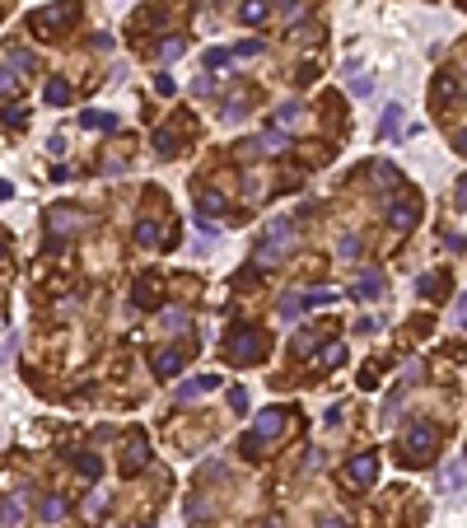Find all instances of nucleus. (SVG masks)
I'll return each mask as SVG.
<instances>
[{
	"label": "nucleus",
	"mask_w": 467,
	"mask_h": 528,
	"mask_svg": "<svg viewBox=\"0 0 467 528\" xmlns=\"http://www.w3.org/2000/svg\"><path fill=\"white\" fill-rule=\"evenodd\" d=\"M294 243H299V225L286 220V215H276V220L266 225V243H257V266H276L281 253H290Z\"/></svg>",
	"instance_id": "1"
},
{
	"label": "nucleus",
	"mask_w": 467,
	"mask_h": 528,
	"mask_svg": "<svg viewBox=\"0 0 467 528\" xmlns=\"http://www.w3.org/2000/svg\"><path fill=\"white\" fill-rule=\"evenodd\" d=\"M266 355V332L257 327H238L233 337H225V360L229 365H257Z\"/></svg>",
	"instance_id": "2"
},
{
	"label": "nucleus",
	"mask_w": 467,
	"mask_h": 528,
	"mask_svg": "<svg viewBox=\"0 0 467 528\" xmlns=\"http://www.w3.org/2000/svg\"><path fill=\"white\" fill-rule=\"evenodd\" d=\"M435 444H440V430L430 421H416L412 430H407V453H402V458H407V463H425Z\"/></svg>",
	"instance_id": "3"
},
{
	"label": "nucleus",
	"mask_w": 467,
	"mask_h": 528,
	"mask_svg": "<svg viewBox=\"0 0 467 528\" xmlns=\"http://www.w3.org/2000/svg\"><path fill=\"white\" fill-rule=\"evenodd\" d=\"M71 19H79V5L75 0H61V5L38 10V14H33V28H38V33H56V28H66Z\"/></svg>",
	"instance_id": "4"
},
{
	"label": "nucleus",
	"mask_w": 467,
	"mask_h": 528,
	"mask_svg": "<svg viewBox=\"0 0 467 528\" xmlns=\"http://www.w3.org/2000/svg\"><path fill=\"white\" fill-rule=\"evenodd\" d=\"M238 150H243V155H286L290 140H286V131H262V136H253V140H243Z\"/></svg>",
	"instance_id": "5"
},
{
	"label": "nucleus",
	"mask_w": 467,
	"mask_h": 528,
	"mask_svg": "<svg viewBox=\"0 0 467 528\" xmlns=\"http://www.w3.org/2000/svg\"><path fill=\"white\" fill-rule=\"evenodd\" d=\"M346 477H351V486H369V481L379 477V458H374V453L351 458V463H346Z\"/></svg>",
	"instance_id": "6"
},
{
	"label": "nucleus",
	"mask_w": 467,
	"mask_h": 528,
	"mask_svg": "<svg viewBox=\"0 0 467 528\" xmlns=\"http://www.w3.org/2000/svg\"><path fill=\"white\" fill-rule=\"evenodd\" d=\"M24 514H28L24 491H14V496L0 501V528H24Z\"/></svg>",
	"instance_id": "7"
},
{
	"label": "nucleus",
	"mask_w": 467,
	"mask_h": 528,
	"mask_svg": "<svg viewBox=\"0 0 467 528\" xmlns=\"http://www.w3.org/2000/svg\"><path fill=\"white\" fill-rule=\"evenodd\" d=\"M61 519H66V496H42V501H38V524L56 528Z\"/></svg>",
	"instance_id": "8"
},
{
	"label": "nucleus",
	"mask_w": 467,
	"mask_h": 528,
	"mask_svg": "<svg viewBox=\"0 0 467 528\" xmlns=\"http://www.w3.org/2000/svg\"><path fill=\"white\" fill-rule=\"evenodd\" d=\"M281 430H286V412H281V407H266V412L257 416V430H253V435H262V440H276Z\"/></svg>",
	"instance_id": "9"
},
{
	"label": "nucleus",
	"mask_w": 467,
	"mask_h": 528,
	"mask_svg": "<svg viewBox=\"0 0 467 528\" xmlns=\"http://www.w3.org/2000/svg\"><path fill=\"white\" fill-rule=\"evenodd\" d=\"M215 384H220V374H201V379H187V384H178V402H192V397L210 393Z\"/></svg>",
	"instance_id": "10"
},
{
	"label": "nucleus",
	"mask_w": 467,
	"mask_h": 528,
	"mask_svg": "<svg viewBox=\"0 0 467 528\" xmlns=\"http://www.w3.org/2000/svg\"><path fill=\"white\" fill-rule=\"evenodd\" d=\"M136 243H140V248H159V243H173V234H159L155 220H140V225H136Z\"/></svg>",
	"instance_id": "11"
},
{
	"label": "nucleus",
	"mask_w": 467,
	"mask_h": 528,
	"mask_svg": "<svg viewBox=\"0 0 467 528\" xmlns=\"http://www.w3.org/2000/svg\"><path fill=\"white\" fill-rule=\"evenodd\" d=\"M47 220H52V238L75 234V211H71V206H52V211H47Z\"/></svg>",
	"instance_id": "12"
},
{
	"label": "nucleus",
	"mask_w": 467,
	"mask_h": 528,
	"mask_svg": "<svg viewBox=\"0 0 467 528\" xmlns=\"http://www.w3.org/2000/svg\"><path fill=\"white\" fill-rule=\"evenodd\" d=\"M379 290H383V276H379V271H364L360 281L351 286V294H355V299H374Z\"/></svg>",
	"instance_id": "13"
},
{
	"label": "nucleus",
	"mask_w": 467,
	"mask_h": 528,
	"mask_svg": "<svg viewBox=\"0 0 467 528\" xmlns=\"http://www.w3.org/2000/svg\"><path fill=\"white\" fill-rule=\"evenodd\" d=\"M388 225L392 229H412L416 225V201H397V206L388 211Z\"/></svg>",
	"instance_id": "14"
},
{
	"label": "nucleus",
	"mask_w": 467,
	"mask_h": 528,
	"mask_svg": "<svg viewBox=\"0 0 467 528\" xmlns=\"http://www.w3.org/2000/svg\"><path fill=\"white\" fill-rule=\"evenodd\" d=\"M145 458H150V449H145V435L136 430V435H131V453H127V463H122V473H136Z\"/></svg>",
	"instance_id": "15"
},
{
	"label": "nucleus",
	"mask_w": 467,
	"mask_h": 528,
	"mask_svg": "<svg viewBox=\"0 0 467 528\" xmlns=\"http://www.w3.org/2000/svg\"><path fill=\"white\" fill-rule=\"evenodd\" d=\"M79 127H89V131H117V117L112 112H79Z\"/></svg>",
	"instance_id": "16"
},
{
	"label": "nucleus",
	"mask_w": 467,
	"mask_h": 528,
	"mask_svg": "<svg viewBox=\"0 0 467 528\" xmlns=\"http://www.w3.org/2000/svg\"><path fill=\"white\" fill-rule=\"evenodd\" d=\"M178 370H182V355H178V351H159V355H155V374H159V379H173Z\"/></svg>",
	"instance_id": "17"
},
{
	"label": "nucleus",
	"mask_w": 467,
	"mask_h": 528,
	"mask_svg": "<svg viewBox=\"0 0 467 528\" xmlns=\"http://www.w3.org/2000/svg\"><path fill=\"white\" fill-rule=\"evenodd\" d=\"M299 122H304V103H286L281 112H276V127H281V131L299 127Z\"/></svg>",
	"instance_id": "18"
},
{
	"label": "nucleus",
	"mask_w": 467,
	"mask_h": 528,
	"mask_svg": "<svg viewBox=\"0 0 467 528\" xmlns=\"http://www.w3.org/2000/svg\"><path fill=\"white\" fill-rule=\"evenodd\" d=\"M42 99H47V103H71V84H66V79H47V89H42Z\"/></svg>",
	"instance_id": "19"
},
{
	"label": "nucleus",
	"mask_w": 467,
	"mask_h": 528,
	"mask_svg": "<svg viewBox=\"0 0 467 528\" xmlns=\"http://www.w3.org/2000/svg\"><path fill=\"white\" fill-rule=\"evenodd\" d=\"M397 127H402V103H388L383 108V127H379V136H392Z\"/></svg>",
	"instance_id": "20"
},
{
	"label": "nucleus",
	"mask_w": 467,
	"mask_h": 528,
	"mask_svg": "<svg viewBox=\"0 0 467 528\" xmlns=\"http://www.w3.org/2000/svg\"><path fill=\"white\" fill-rule=\"evenodd\" d=\"M220 117H225L229 127H238V122L248 117V103H243V99H229V103H225V112H220Z\"/></svg>",
	"instance_id": "21"
},
{
	"label": "nucleus",
	"mask_w": 467,
	"mask_h": 528,
	"mask_svg": "<svg viewBox=\"0 0 467 528\" xmlns=\"http://www.w3.org/2000/svg\"><path fill=\"white\" fill-rule=\"evenodd\" d=\"M206 514H210V505L201 501V496H192V501H187V519H192V524H197V528L206 524Z\"/></svg>",
	"instance_id": "22"
},
{
	"label": "nucleus",
	"mask_w": 467,
	"mask_h": 528,
	"mask_svg": "<svg viewBox=\"0 0 467 528\" xmlns=\"http://www.w3.org/2000/svg\"><path fill=\"white\" fill-rule=\"evenodd\" d=\"M197 206H201L206 215H220V211H225V197H220V192H201V197H197Z\"/></svg>",
	"instance_id": "23"
},
{
	"label": "nucleus",
	"mask_w": 467,
	"mask_h": 528,
	"mask_svg": "<svg viewBox=\"0 0 467 528\" xmlns=\"http://www.w3.org/2000/svg\"><path fill=\"white\" fill-rule=\"evenodd\" d=\"M299 299H304V309H323V304L337 299V290H309V294H299Z\"/></svg>",
	"instance_id": "24"
},
{
	"label": "nucleus",
	"mask_w": 467,
	"mask_h": 528,
	"mask_svg": "<svg viewBox=\"0 0 467 528\" xmlns=\"http://www.w3.org/2000/svg\"><path fill=\"white\" fill-rule=\"evenodd\" d=\"M238 14H243V24H262V19H266V5H262V0H248Z\"/></svg>",
	"instance_id": "25"
},
{
	"label": "nucleus",
	"mask_w": 467,
	"mask_h": 528,
	"mask_svg": "<svg viewBox=\"0 0 467 528\" xmlns=\"http://www.w3.org/2000/svg\"><path fill=\"white\" fill-rule=\"evenodd\" d=\"M173 145H178V136L168 131V127H159V131H155V150H159V155H173Z\"/></svg>",
	"instance_id": "26"
},
{
	"label": "nucleus",
	"mask_w": 467,
	"mask_h": 528,
	"mask_svg": "<svg viewBox=\"0 0 467 528\" xmlns=\"http://www.w3.org/2000/svg\"><path fill=\"white\" fill-rule=\"evenodd\" d=\"M318 360H323V365H341V360H346V346H341V342H327Z\"/></svg>",
	"instance_id": "27"
},
{
	"label": "nucleus",
	"mask_w": 467,
	"mask_h": 528,
	"mask_svg": "<svg viewBox=\"0 0 467 528\" xmlns=\"http://www.w3.org/2000/svg\"><path fill=\"white\" fill-rule=\"evenodd\" d=\"M75 468H79V477H89V481H94V477L103 473V463H99V458H94V453H84V458H79Z\"/></svg>",
	"instance_id": "28"
},
{
	"label": "nucleus",
	"mask_w": 467,
	"mask_h": 528,
	"mask_svg": "<svg viewBox=\"0 0 467 528\" xmlns=\"http://www.w3.org/2000/svg\"><path fill=\"white\" fill-rule=\"evenodd\" d=\"M360 253V234H341V243H337V257H355Z\"/></svg>",
	"instance_id": "29"
},
{
	"label": "nucleus",
	"mask_w": 467,
	"mask_h": 528,
	"mask_svg": "<svg viewBox=\"0 0 467 528\" xmlns=\"http://www.w3.org/2000/svg\"><path fill=\"white\" fill-rule=\"evenodd\" d=\"M238 449H243V458H257V453H262V435H253V430H248V435L238 440Z\"/></svg>",
	"instance_id": "30"
},
{
	"label": "nucleus",
	"mask_w": 467,
	"mask_h": 528,
	"mask_svg": "<svg viewBox=\"0 0 467 528\" xmlns=\"http://www.w3.org/2000/svg\"><path fill=\"white\" fill-rule=\"evenodd\" d=\"M187 52V42H182V38H168V42H159V56H164V61H173V56H182Z\"/></svg>",
	"instance_id": "31"
},
{
	"label": "nucleus",
	"mask_w": 467,
	"mask_h": 528,
	"mask_svg": "<svg viewBox=\"0 0 467 528\" xmlns=\"http://www.w3.org/2000/svg\"><path fill=\"white\" fill-rule=\"evenodd\" d=\"M299 314H304V299H299V294H290L286 304H281V318H290V323H294Z\"/></svg>",
	"instance_id": "32"
},
{
	"label": "nucleus",
	"mask_w": 467,
	"mask_h": 528,
	"mask_svg": "<svg viewBox=\"0 0 467 528\" xmlns=\"http://www.w3.org/2000/svg\"><path fill=\"white\" fill-rule=\"evenodd\" d=\"M257 52H262V42H257V38H248V42H238V47H233L229 56H238V61H248V56H257Z\"/></svg>",
	"instance_id": "33"
},
{
	"label": "nucleus",
	"mask_w": 467,
	"mask_h": 528,
	"mask_svg": "<svg viewBox=\"0 0 467 528\" xmlns=\"http://www.w3.org/2000/svg\"><path fill=\"white\" fill-rule=\"evenodd\" d=\"M220 66H229V52H225V47H210V52H206V71H220Z\"/></svg>",
	"instance_id": "34"
},
{
	"label": "nucleus",
	"mask_w": 467,
	"mask_h": 528,
	"mask_svg": "<svg viewBox=\"0 0 467 528\" xmlns=\"http://www.w3.org/2000/svg\"><path fill=\"white\" fill-rule=\"evenodd\" d=\"M313 346H318V332H299L294 337V355H309Z\"/></svg>",
	"instance_id": "35"
},
{
	"label": "nucleus",
	"mask_w": 467,
	"mask_h": 528,
	"mask_svg": "<svg viewBox=\"0 0 467 528\" xmlns=\"http://www.w3.org/2000/svg\"><path fill=\"white\" fill-rule=\"evenodd\" d=\"M136 304H140V309H145V304H159V299H155V286H150V281H140V286H136Z\"/></svg>",
	"instance_id": "36"
},
{
	"label": "nucleus",
	"mask_w": 467,
	"mask_h": 528,
	"mask_svg": "<svg viewBox=\"0 0 467 528\" xmlns=\"http://www.w3.org/2000/svg\"><path fill=\"white\" fill-rule=\"evenodd\" d=\"M14 66H19V71H38V56L24 52V47H14Z\"/></svg>",
	"instance_id": "37"
},
{
	"label": "nucleus",
	"mask_w": 467,
	"mask_h": 528,
	"mask_svg": "<svg viewBox=\"0 0 467 528\" xmlns=\"http://www.w3.org/2000/svg\"><path fill=\"white\" fill-rule=\"evenodd\" d=\"M449 491H458L463 486V458H453V468H449V481H444Z\"/></svg>",
	"instance_id": "38"
},
{
	"label": "nucleus",
	"mask_w": 467,
	"mask_h": 528,
	"mask_svg": "<svg viewBox=\"0 0 467 528\" xmlns=\"http://www.w3.org/2000/svg\"><path fill=\"white\" fill-rule=\"evenodd\" d=\"M229 407L233 412H248V393H243V388H229Z\"/></svg>",
	"instance_id": "39"
},
{
	"label": "nucleus",
	"mask_w": 467,
	"mask_h": 528,
	"mask_svg": "<svg viewBox=\"0 0 467 528\" xmlns=\"http://www.w3.org/2000/svg\"><path fill=\"white\" fill-rule=\"evenodd\" d=\"M5 122L10 127H24V108H5Z\"/></svg>",
	"instance_id": "40"
},
{
	"label": "nucleus",
	"mask_w": 467,
	"mask_h": 528,
	"mask_svg": "<svg viewBox=\"0 0 467 528\" xmlns=\"http://www.w3.org/2000/svg\"><path fill=\"white\" fill-rule=\"evenodd\" d=\"M416 290H420V294H435V290H440V281H435V276H420V286H416Z\"/></svg>",
	"instance_id": "41"
},
{
	"label": "nucleus",
	"mask_w": 467,
	"mask_h": 528,
	"mask_svg": "<svg viewBox=\"0 0 467 528\" xmlns=\"http://www.w3.org/2000/svg\"><path fill=\"white\" fill-rule=\"evenodd\" d=\"M0 94H14V75H10L5 66H0Z\"/></svg>",
	"instance_id": "42"
},
{
	"label": "nucleus",
	"mask_w": 467,
	"mask_h": 528,
	"mask_svg": "<svg viewBox=\"0 0 467 528\" xmlns=\"http://www.w3.org/2000/svg\"><path fill=\"white\" fill-rule=\"evenodd\" d=\"M318 528H346V519H323Z\"/></svg>",
	"instance_id": "43"
},
{
	"label": "nucleus",
	"mask_w": 467,
	"mask_h": 528,
	"mask_svg": "<svg viewBox=\"0 0 467 528\" xmlns=\"http://www.w3.org/2000/svg\"><path fill=\"white\" fill-rule=\"evenodd\" d=\"M10 197H14V187H10V183H0V201H10Z\"/></svg>",
	"instance_id": "44"
},
{
	"label": "nucleus",
	"mask_w": 467,
	"mask_h": 528,
	"mask_svg": "<svg viewBox=\"0 0 467 528\" xmlns=\"http://www.w3.org/2000/svg\"><path fill=\"white\" fill-rule=\"evenodd\" d=\"M281 5H286V10H294V5H299V0H281Z\"/></svg>",
	"instance_id": "45"
},
{
	"label": "nucleus",
	"mask_w": 467,
	"mask_h": 528,
	"mask_svg": "<svg viewBox=\"0 0 467 528\" xmlns=\"http://www.w3.org/2000/svg\"><path fill=\"white\" fill-rule=\"evenodd\" d=\"M262 528H281V524H276V519H266V524H262Z\"/></svg>",
	"instance_id": "46"
},
{
	"label": "nucleus",
	"mask_w": 467,
	"mask_h": 528,
	"mask_svg": "<svg viewBox=\"0 0 467 528\" xmlns=\"http://www.w3.org/2000/svg\"><path fill=\"white\" fill-rule=\"evenodd\" d=\"M0 262H5V243H0Z\"/></svg>",
	"instance_id": "47"
}]
</instances>
